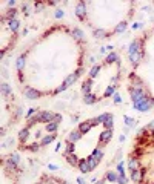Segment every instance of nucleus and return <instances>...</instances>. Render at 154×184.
Instances as JSON below:
<instances>
[{"mask_svg": "<svg viewBox=\"0 0 154 184\" xmlns=\"http://www.w3.org/2000/svg\"><path fill=\"white\" fill-rule=\"evenodd\" d=\"M85 2H79L77 3V6H75V16H77V19H79L80 22H85L86 20V11H85Z\"/></svg>", "mask_w": 154, "mask_h": 184, "instance_id": "1", "label": "nucleus"}, {"mask_svg": "<svg viewBox=\"0 0 154 184\" xmlns=\"http://www.w3.org/2000/svg\"><path fill=\"white\" fill-rule=\"evenodd\" d=\"M23 95L26 97V98H29V100H37V98L42 97L40 92L35 91V89H32V88H25V89H23Z\"/></svg>", "mask_w": 154, "mask_h": 184, "instance_id": "2", "label": "nucleus"}, {"mask_svg": "<svg viewBox=\"0 0 154 184\" xmlns=\"http://www.w3.org/2000/svg\"><path fill=\"white\" fill-rule=\"evenodd\" d=\"M152 106H154V98L148 97L145 101H142L140 104H137V106H134V108H136V109H139V111H142V112H145V111H149Z\"/></svg>", "mask_w": 154, "mask_h": 184, "instance_id": "3", "label": "nucleus"}, {"mask_svg": "<svg viewBox=\"0 0 154 184\" xmlns=\"http://www.w3.org/2000/svg\"><path fill=\"white\" fill-rule=\"evenodd\" d=\"M93 124H97V120L94 118V120H89V121H83V123H80L79 124V130L82 134H86V132H89V129L93 127Z\"/></svg>", "mask_w": 154, "mask_h": 184, "instance_id": "4", "label": "nucleus"}, {"mask_svg": "<svg viewBox=\"0 0 154 184\" xmlns=\"http://www.w3.org/2000/svg\"><path fill=\"white\" fill-rule=\"evenodd\" d=\"M143 177V172L140 169H136V170H130V178L133 183H140V180H142Z\"/></svg>", "mask_w": 154, "mask_h": 184, "instance_id": "5", "label": "nucleus"}, {"mask_svg": "<svg viewBox=\"0 0 154 184\" xmlns=\"http://www.w3.org/2000/svg\"><path fill=\"white\" fill-rule=\"evenodd\" d=\"M54 115H56V114H53V112L40 111V121H43V123H51V121L54 120Z\"/></svg>", "mask_w": 154, "mask_h": 184, "instance_id": "6", "label": "nucleus"}, {"mask_svg": "<svg viewBox=\"0 0 154 184\" xmlns=\"http://www.w3.org/2000/svg\"><path fill=\"white\" fill-rule=\"evenodd\" d=\"M63 155H65V158H66V161L72 166V167H77V166H79V158H77V156L74 155V153H63Z\"/></svg>", "mask_w": 154, "mask_h": 184, "instance_id": "7", "label": "nucleus"}, {"mask_svg": "<svg viewBox=\"0 0 154 184\" xmlns=\"http://www.w3.org/2000/svg\"><path fill=\"white\" fill-rule=\"evenodd\" d=\"M79 170L82 174H88V172H91V167H89V164H88V160H80L79 161Z\"/></svg>", "mask_w": 154, "mask_h": 184, "instance_id": "8", "label": "nucleus"}, {"mask_svg": "<svg viewBox=\"0 0 154 184\" xmlns=\"http://www.w3.org/2000/svg\"><path fill=\"white\" fill-rule=\"evenodd\" d=\"M111 134H112V129H106L105 132L100 135V143H102V146H105V144L111 140Z\"/></svg>", "mask_w": 154, "mask_h": 184, "instance_id": "9", "label": "nucleus"}, {"mask_svg": "<svg viewBox=\"0 0 154 184\" xmlns=\"http://www.w3.org/2000/svg\"><path fill=\"white\" fill-rule=\"evenodd\" d=\"M91 83H93V78H86V80L83 82V85H82V92H83V95H86V94H91Z\"/></svg>", "mask_w": 154, "mask_h": 184, "instance_id": "10", "label": "nucleus"}, {"mask_svg": "<svg viewBox=\"0 0 154 184\" xmlns=\"http://www.w3.org/2000/svg\"><path fill=\"white\" fill-rule=\"evenodd\" d=\"M80 135H82V132L79 129H75V130H72V132L69 134V137H68V143H71V144H74L77 140L80 138Z\"/></svg>", "mask_w": 154, "mask_h": 184, "instance_id": "11", "label": "nucleus"}, {"mask_svg": "<svg viewBox=\"0 0 154 184\" xmlns=\"http://www.w3.org/2000/svg\"><path fill=\"white\" fill-rule=\"evenodd\" d=\"M128 169H130V170L139 169V163H137L136 158H130V160H128Z\"/></svg>", "mask_w": 154, "mask_h": 184, "instance_id": "12", "label": "nucleus"}, {"mask_svg": "<svg viewBox=\"0 0 154 184\" xmlns=\"http://www.w3.org/2000/svg\"><path fill=\"white\" fill-rule=\"evenodd\" d=\"M72 35H74L79 42H82V40H83V32H82L79 28H74V29H72Z\"/></svg>", "mask_w": 154, "mask_h": 184, "instance_id": "13", "label": "nucleus"}, {"mask_svg": "<svg viewBox=\"0 0 154 184\" xmlns=\"http://www.w3.org/2000/svg\"><path fill=\"white\" fill-rule=\"evenodd\" d=\"M83 101L86 104H93V103H96V97L93 94H86V95H83Z\"/></svg>", "mask_w": 154, "mask_h": 184, "instance_id": "14", "label": "nucleus"}, {"mask_svg": "<svg viewBox=\"0 0 154 184\" xmlns=\"http://www.w3.org/2000/svg\"><path fill=\"white\" fill-rule=\"evenodd\" d=\"M94 37H97V38H106L108 34L103 29H94Z\"/></svg>", "mask_w": 154, "mask_h": 184, "instance_id": "15", "label": "nucleus"}, {"mask_svg": "<svg viewBox=\"0 0 154 184\" xmlns=\"http://www.w3.org/2000/svg\"><path fill=\"white\" fill-rule=\"evenodd\" d=\"M16 66H17V71L20 72L22 68L25 66V55H20V57L17 58V64H16Z\"/></svg>", "mask_w": 154, "mask_h": 184, "instance_id": "16", "label": "nucleus"}, {"mask_svg": "<svg viewBox=\"0 0 154 184\" xmlns=\"http://www.w3.org/2000/svg\"><path fill=\"white\" fill-rule=\"evenodd\" d=\"M114 61H119V57L116 52H111V54L106 57V63H114Z\"/></svg>", "mask_w": 154, "mask_h": 184, "instance_id": "17", "label": "nucleus"}, {"mask_svg": "<svg viewBox=\"0 0 154 184\" xmlns=\"http://www.w3.org/2000/svg\"><path fill=\"white\" fill-rule=\"evenodd\" d=\"M9 28H11L12 31H17V29H19V20H16V19L9 20Z\"/></svg>", "mask_w": 154, "mask_h": 184, "instance_id": "18", "label": "nucleus"}, {"mask_svg": "<svg viewBox=\"0 0 154 184\" xmlns=\"http://www.w3.org/2000/svg\"><path fill=\"white\" fill-rule=\"evenodd\" d=\"M93 156H94V158H96L97 161H100V160H102V156H103V150H102V149L94 150V152H93Z\"/></svg>", "mask_w": 154, "mask_h": 184, "instance_id": "19", "label": "nucleus"}, {"mask_svg": "<svg viewBox=\"0 0 154 184\" xmlns=\"http://www.w3.org/2000/svg\"><path fill=\"white\" fill-rule=\"evenodd\" d=\"M88 164H89V167H91V170H93V169H96V166L99 164V161L94 158V156H91V158H88Z\"/></svg>", "mask_w": 154, "mask_h": 184, "instance_id": "20", "label": "nucleus"}, {"mask_svg": "<svg viewBox=\"0 0 154 184\" xmlns=\"http://www.w3.org/2000/svg\"><path fill=\"white\" fill-rule=\"evenodd\" d=\"M9 161H12V163H16V164H19V161H20V158H19V155L17 153H9Z\"/></svg>", "mask_w": 154, "mask_h": 184, "instance_id": "21", "label": "nucleus"}, {"mask_svg": "<svg viewBox=\"0 0 154 184\" xmlns=\"http://www.w3.org/2000/svg\"><path fill=\"white\" fill-rule=\"evenodd\" d=\"M2 94H3V95H8V94H11V88H9L6 83H3V85H2Z\"/></svg>", "mask_w": 154, "mask_h": 184, "instance_id": "22", "label": "nucleus"}, {"mask_svg": "<svg viewBox=\"0 0 154 184\" xmlns=\"http://www.w3.org/2000/svg\"><path fill=\"white\" fill-rule=\"evenodd\" d=\"M63 184H69V183H66V181H63Z\"/></svg>", "mask_w": 154, "mask_h": 184, "instance_id": "23", "label": "nucleus"}]
</instances>
